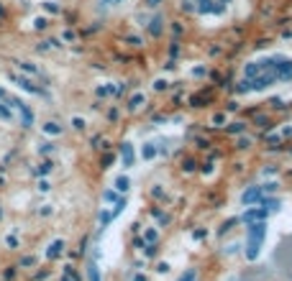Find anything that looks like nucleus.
Masks as SVG:
<instances>
[{
  "label": "nucleus",
  "instance_id": "1",
  "mask_svg": "<svg viewBox=\"0 0 292 281\" xmlns=\"http://www.w3.org/2000/svg\"><path fill=\"white\" fill-rule=\"evenodd\" d=\"M264 233H266V225L264 222H251L249 227V240H246V258L254 261L261 250V243H264Z\"/></svg>",
  "mask_w": 292,
  "mask_h": 281
},
{
  "label": "nucleus",
  "instance_id": "2",
  "mask_svg": "<svg viewBox=\"0 0 292 281\" xmlns=\"http://www.w3.org/2000/svg\"><path fill=\"white\" fill-rule=\"evenodd\" d=\"M244 202L251 205V202H264V187H251L244 192Z\"/></svg>",
  "mask_w": 292,
  "mask_h": 281
},
{
  "label": "nucleus",
  "instance_id": "3",
  "mask_svg": "<svg viewBox=\"0 0 292 281\" xmlns=\"http://www.w3.org/2000/svg\"><path fill=\"white\" fill-rule=\"evenodd\" d=\"M266 212H269V210H261V207H259V210H249V212L244 215V220H246V222H264Z\"/></svg>",
  "mask_w": 292,
  "mask_h": 281
},
{
  "label": "nucleus",
  "instance_id": "4",
  "mask_svg": "<svg viewBox=\"0 0 292 281\" xmlns=\"http://www.w3.org/2000/svg\"><path fill=\"white\" fill-rule=\"evenodd\" d=\"M123 164H126V166H131V164H133V148H131V143H126V146H123Z\"/></svg>",
  "mask_w": 292,
  "mask_h": 281
},
{
  "label": "nucleus",
  "instance_id": "5",
  "mask_svg": "<svg viewBox=\"0 0 292 281\" xmlns=\"http://www.w3.org/2000/svg\"><path fill=\"white\" fill-rule=\"evenodd\" d=\"M143 100H146V97H143L141 92H136V95H131V108H138V105H141Z\"/></svg>",
  "mask_w": 292,
  "mask_h": 281
},
{
  "label": "nucleus",
  "instance_id": "6",
  "mask_svg": "<svg viewBox=\"0 0 292 281\" xmlns=\"http://www.w3.org/2000/svg\"><path fill=\"white\" fill-rule=\"evenodd\" d=\"M115 189H118V192H126V189H128V179H126V176H118V182H115Z\"/></svg>",
  "mask_w": 292,
  "mask_h": 281
},
{
  "label": "nucleus",
  "instance_id": "7",
  "mask_svg": "<svg viewBox=\"0 0 292 281\" xmlns=\"http://www.w3.org/2000/svg\"><path fill=\"white\" fill-rule=\"evenodd\" d=\"M90 281H100V276H98V268H95V263H90Z\"/></svg>",
  "mask_w": 292,
  "mask_h": 281
},
{
  "label": "nucleus",
  "instance_id": "8",
  "mask_svg": "<svg viewBox=\"0 0 292 281\" xmlns=\"http://www.w3.org/2000/svg\"><path fill=\"white\" fill-rule=\"evenodd\" d=\"M62 245H64V243H62V240H57V243H54V245H52V248H49V256H57V253H59V248H62Z\"/></svg>",
  "mask_w": 292,
  "mask_h": 281
},
{
  "label": "nucleus",
  "instance_id": "9",
  "mask_svg": "<svg viewBox=\"0 0 292 281\" xmlns=\"http://www.w3.org/2000/svg\"><path fill=\"white\" fill-rule=\"evenodd\" d=\"M180 281H198V276H195V271H187V273H182Z\"/></svg>",
  "mask_w": 292,
  "mask_h": 281
},
{
  "label": "nucleus",
  "instance_id": "10",
  "mask_svg": "<svg viewBox=\"0 0 292 281\" xmlns=\"http://www.w3.org/2000/svg\"><path fill=\"white\" fill-rule=\"evenodd\" d=\"M264 205H266V210H277L279 207V199H266Z\"/></svg>",
  "mask_w": 292,
  "mask_h": 281
},
{
  "label": "nucleus",
  "instance_id": "11",
  "mask_svg": "<svg viewBox=\"0 0 292 281\" xmlns=\"http://www.w3.org/2000/svg\"><path fill=\"white\" fill-rule=\"evenodd\" d=\"M154 154H157V148H152V146H146V148H143V156H146V159H152Z\"/></svg>",
  "mask_w": 292,
  "mask_h": 281
},
{
  "label": "nucleus",
  "instance_id": "12",
  "mask_svg": "<svg viewBox=\"0 0 292 281\" xmlns=\"http://www.w3.org/2000/svg\"><path fill=\"white\" fill-rule=\"evenodd\" d=\"M146 240H149V243H157V230H149V233H146Z\"/></svg>",
  "mask_w": 292,
  "mask_h": 281
},
{
  "label": "nucleus",
  "instance_id": "13",
  "mask_svg": "<svg viewBox=\"0 0 292 281\" xmlns=\"http://www.w3.org/2000/svg\"><path fill=\"white\" fill-rule=\"evenodd\" d=\"M115 199H118L115 192H105V202H115Z\"/></svg>",
  "mask_w": 292,
  "mask_h": 281
},
{
  "label": "nucleus",
  "instance_id": "14",
  "mask_svg": "<svg viewBox=\"0 0 292 281\" xmlns=\"http://www.w3.org/2000/svg\"><path fill=\"white\" fill-rule=\"evenodd\" d=\"M228 131H231V133H241V131H244V125H241V123H236V125H231Z\"/></svg>",
  "mask_w": 292,
  "mask_h": 281
},
{
  "label": "nucleus",
  "instance_id": "15",
  "mask_svg": "<svg viewBox=\"0 0 292 281\" xmlns=\"http://www.w3.org/2000/svg\"><path fill=\"white\" fill-rule=\"evenodd\" d=\"M46 133H59V128H57L54 123H49V125H46Z\"/></svg>",
  "mask_w": 292,
  "mask_h": 281
},
{
  "label": "nucleus",
  "instance_id": "16",
  "mask_svg": "<svg viewBox=\"0 0 292 281\" xmlns=\"http://www.w3.org/2000/svg\"><path fill=\"white\" fill-rule=\"evenodd\" d=\"M105 3H113V6H118V3H120V0H105Z\"/></svg>",
  "mask_w": 292,
  "mask_h": 281
},
{
  "label": "nucleus",
  "instance_id": "17",
  "mask_svg": "<svg viewBox=\"0 0 292 281\" xmlns=\"http://www.w3.org/2000/svg\"><path fill=\"white\" fill-rule=\"evenodd\" d=\"M236 281H249V278H236Z\"/></svg>",
  "mask_w": 292,
  "mask_h": 281
}]
</instances>
